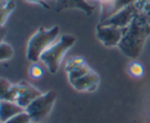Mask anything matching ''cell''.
<instances>
[{
	"mask_svg": "<svg viewBox=\"0 0 150 123\" xmlns=\"http://www.w3.org/2000/svg\"><path fill=\"white\" fill-rule=\"evenodd\" d=\"M150 36V24H148L141 15L137 13L133 22L126 29L124 37L118 47L122 53L131 59H137L141 54L144 43Z\"/></svg>",
	"mask_w": 150,
	"mask_h": 123,
	"instance_id": "1",
	"label": "cell"
},
{
	"mask_svg": "<svg viewBox=\"0 0 150 123\" xmlns=\"http://www.w3.org/2000/svg\"><path fill=\"white\" fill-rule=\"evenodd\" d=\"M76 41L77 38L74 35H63L42 53L40 61L46 66L50 74L57 73L64 54L75 45Z\"/></svg>",
	"mask_w": 150,
	"mask_h": 123,
	"instance_id": "2",
	"label": "cell"
},
{
	"mask_svg": "<svg viewBox=\"0 0 150 123\" xmlns=\"http://www.w3.org/2000/svg\"><path fill=\"white\" fill-rule=\"evenodd\" d=\"M59 34H60V28L57 25L50 29H45L44 26H40L37 32H35L28 41V49H26L28 60L32 63L40 61L42 53L55 41Z\"/></svg>",
	"mask_w": 150,
	"mask_h": 123,
	"instance_id": "3",
	"label": "cell"
},
{
	"mask_svg": "<svg viewBox=\"0 0 150 123\" xmlns=\"http://www.w3.org/2000/svg\"><path fill=\"white\" fill-rule=\"evenodd\" d=\"M41 94L42 92H40L35 86L30 85L26 82H21L18 84H13L12 89L5 96L0 97V99L16 102L17 105L26 109V107Z\"/></svg>",
	"mask_w": 150,
	"mask_h": 123,
	"instance_id": "4",
	"label": "cell"
},
{
	"mask_svg": "<svg viewBox=\"0 0 150 123\" xmlns=\"http://www.w3.org/2000/svg\"><path fill=\"white\" fill-rule=\"evenodd\" d=\"M57 94L54 91H48L42 93L40 97L33 100L28 107L26 113L30 115L32 123H41L52 112V108L56 101Z\"/></svg>",
	"mask_w": 150,
	"mask_h": 123,
	"instance_id": "5",
	"label": "cell"
},
{
	"mask_svg": "<svg viewBox=\"0 0 150 123\" xmlns=\"http://www.w3.org/2000/svg\"><path fill=\"white\" fill-rule=\"evenodd\" d=\"M125 31L126 29H120L111 25H104L101 23L96 25V29H95L96 38L105 47H116V46L118 47L119 43L124 37Z\"/></svg>",
	"mask_w": 150,
	"mask_h": 123,
	"instance_id": "6",
	"label": "cell"
},
{
	"mask_svg": "<svg viewBox=\"0 0 150 123\" xmlns=\"http://www.w3.org/2000/svg\"><path fill=\"white\" fill-rule=\"evenodd\" d=\"M137 13H138V11H137L134 4H131V5L124 7L123 9H120L119 12L113 14L111 17H109L108 20H105L101 24L111 25V26L120 28V29H127L131 25V23L133 22Z\"/></svg>",
	"mask_w": 150,
	"mask_h": 123,
	"instance_id": "7",
	"label": "cell"
},
{
	"mask_svg": "<svg viewBox=\"0 0 150 123\" xmlns=\"http://www.w3.org/2000/svg\"><path fill=\"white\" fill-rule=\"evenodd\" d=\"M91 70L92 69L89 68L86 61L80 56H75V58L69 59L65 64V72L68 74V79L70 84L77 79H79L80 77H83L84 75L89 73Z\"/></svg>",
	"mask_w": 150,
	"mask_h": 123,
	"instance_id": "8",
	"label": "cell"
},
{
	"mask_svg": "<svg viewBox=\"0 0 150 123\" xmlns=\"http://www.w3.org/2000/svg\"><path fill=\"white\" fill-rule=\"evenodd\" d=\"M100 85V77L94 70L84 75L79 79L71 83V86L78 92H94Z\"/></svg>",
	"mask_w": 150,
	"mask_h": 123,
	"instance_id": "9",
	"label": "cell"
},
{
	"mask_svg": "<svg viewBox=\"0 0 150 123\" xmlns=\"http://www.w3.org/2000/svg\"><path fill=\"white\" fill-rule=\"evenodd\" d=\"M56 11L62 12L67 9H79L86 13L87 15H92L94 12V6L89 5L86 0H57Z\"/></svg>",
	"mask_w": 150,
	"mask_h": 123,
	"instance_id": "10",
	"label": "cell"
},
{
	"mask_svg": "<svg viewBox=\"0 0 150 123\" xmlns=\"http://www.w3.org/2000/svg\"><path fill=\"white\" fill-rule=\"evenodd\" d=\"M24 111V108L21 107L20 105H17L16 102L1 100L0 101V122L6 123L8 120L23 113Z\"/></svg>",
	"mask_w": 150,
	"mask_h": 123,
	"instance_id": "11",
	"label": "cell"
},
{
	"mask_svg": "<svg viewBox=\"0 0 150 123\" xmlns=\"http://www.w3.org/2000/svg\"><path fill=\"white\" fill-rule=\"evenodd\" d=\"M15 1L14 0H1V17H0V24L4 26L6 21L8 20L11 13L15 9Z\"/></svg>",
	"mask_w": 150,
	"mask_h": 123,
	"instance_id": "12",
	"label": "cell"
},
{
	"mask_svg": "<svg viewBox=\"0 0 150 123\" xmlns=\"http://www.w3.org/2000/svg\"><path fill=\"white\" fill-rule=\"evenodd\" d=\"M13 55H14V49L12 45L2 40L0 43V61L5 62L7 60H11Z\"/></svg>",
	"mask_w": 150,
	"mask_h": 123,
	"instance_id": "13",
	"label": "cell"
},
{
	"mask_svg": "<svg viewBox=\"0 0 150 123\" xmlns=\"http://www.w3.org/2000/svg\"><path fill=\"white\" fill-rule=\"evenodd\" d=\"M128 72L131 73L132 76H134V77H142L143 74H144V68H143V66H142V63H140L138 61H132L129 63V66H128Z\"/></svg>",
	"mask_w": 150,
	"mask_h": 123,
	"instance_id": "14",
	"label": "cell"
},
{
	"mask_svg": "<svg viewBox=\"0 0 150 123\" xmlns=\"http://www.w3.org/2000/svg\"><path fill=\"white\" fill-rule=\"evenodd\" d=\"M6 123H32V120H31L30 115L26 113V111H24L23 113H21V114L12 117L11 120H8Z\"/></svg>",
	"mask_w": 150,
	"mask_h": 123,
	"instance_id": "15",
	"label": "cell"
},
{
	"mask_svg": "<svg viewBox=\"0 0 150 123\" xmlns=\"http://www.w3.org/2000/svg\"><path fill=\"white\" fill-rule=\"evenodd\" d=\"M29 74H30V76H31L32 78L39 79V78L42 77L44 70H42V68L38 64V62H36V63H32V64L30 66V68H29Z\"/></svg>",
	"mask_w": 150,
	"mask_h": 123,
	"instance_id": "16",
	"label": "cell"
},
{
	"mask_svg": "<svg viewBox=\"0 0 150 123\" xmlns=\"http://www.w3.org/2000/svg\"><path fill=\"white\" fill-rule=\"evenodd\" d=\"M13 84L9 82V81H7L6 78H0V89H1V93H0V97H2V96H5L11 89H12Z\"/></svg>",
	"mask_w": 150,
	"mask_h": 123,
	"instance_id": "17",
	"label": "cell"
},
{
	"mask_svg": "<svg viewBox=\"0 0 150 123\" xmlns=\"http://www.w3.org/2000/svg\"><path fill=\"white\" fill-rule=\"evenodd\" d=\"M140 15H141V17L148 23V24H150V2L141 11V12L139 13Z\"/></svg>",
	"mask_w": 150,
	"mask_h": 123,
	"instance_id": "18",
	"label": "cell"
},
{
	"mask_svg": "<svg viewBox=\"0 0 150 123\" xmlns=\"http://www.w3.org/2000/svg\"><path fill=\"white\" fill-rule=\"evenodd\" d=\"M149 2H150V0H135V1H134V6H135L138 13L141 12Z\"/></svg>",
	"mask_w": 150,
	"mask_h": 123,
	"instance_id": "19",
	"label": "cell"
},
{
	"mask_svg": "<svg viewBox=\"0 0 150 123\" xmlns=\"http://www.w3.org/2000/svg\"><path fill=\"white\" fill-rule=\"evenodd\" d=\"M26 2H31V4H37V5H40V6H42L45 9H50V5H47L46 4V1L45 0H24Z\"/></svg>",
	"mask_w": 150,
	"mask_h": 123,
	"instance_id": "20",
	"label": "cell"
},
{
	"mask_svg": "<svg viewBox=\"0 0 150 123\" xmlns=\"http://www.w3.org/2000/svg\"><path fill=\"white\" fill-rule=\"evenodd\" d=\"M99 1H100V2H101V1H102V0H99Z\"/></svg>",
	"mask_w": 150,
	"mask_h": 123,
	"instance_id": "21",
	"label": "cell"
}]
</instances>
